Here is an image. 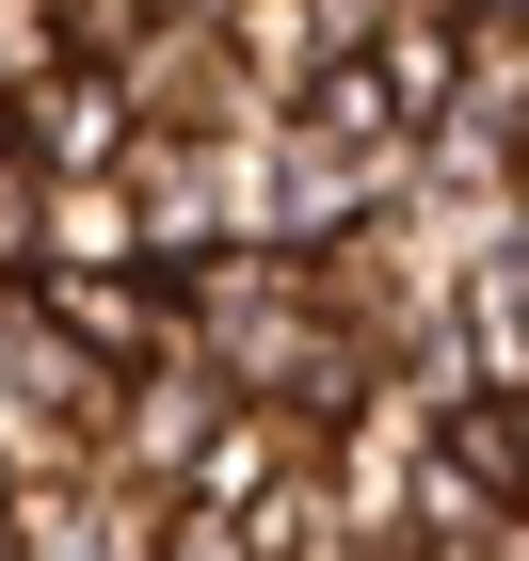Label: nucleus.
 <instances>
[{
	"instance_id": "obj_4",
	"label": "nucleus",
	"mask_w": 529,
	"mask_h": 561,
	"mask_svg": "<svg viewBox=\"0 0 529 561\" xmlns=\"http://www.w3.org/2000/svg\"><path fill=\"white\" fill-rule=\"evenodd\" d=\"M161 561H257V546H241V529H209V514H193V529H161Z\"/></svg>"
},
{
	"instance_id": "obj_2",
	"label": "nucleus",
	"mask_w": 529,
	"mask_h": 561,
	"mask_svg": "<svg viewBox=\"0 0 529 561\" xmlns=\"http://www.w3.org/2000/svg\"><path fill=\"white\" fill-rule=\"evenodd\" d=\"M113 113H129L113 81H48V96H33V161H113V145H129Z\"/></svg>"
},
{
	"instance_id": "obj_1",
	"label": "nucleus",
	"mask_w": 529,
	"mask_h": 561,
	"mask_svg": "<svg viewBox=\"0 0 529 561\" xmlns=\"http://www.w3.org/2000/svg\"><path fill=\"white\" fill-rule=\"evenodd\" d=\"M48 321H65L81 353H145V337H161V289H129V273H81V257H65V289H48Z\"/></svg>"
},
{
	"instance_id": "obj_3",
	"label": "nucleus",
	"mask_w": 529,
	"mask_h": 561,
	"mask_svg": "<svg viewBox=\"0 0 529 561\" xmlns=\"http://www.w3.org/2000/svg\"><path fill=\"white\" fill-rule=\"evenodd\" d=\"M434 81H449V48H434V33H386V96H401V113H417Z\"/></svg>"
},
{
	"instance_id": "obj_5",
	"label": "nucleus",
	"mask_w": 529,
	"mask_h": 561,
	"mask_svg": "<svg viewBox=\"0 0 529 561\" xmlns=\"http://www.w3.org/2000/svg\"><path fill=\"white\" fill-rule=\"evenodd\" d=\"M0 65H33V16H16V0H0Z\"/></svg>"
},
{
	"instance_id": "obj_6",
	"label": "nucleus",
	"mask_w": 529,
	"mask_h": 561,
	"mask_svg": "<svg viewBox=\"0 0 529 561\" xmlns=\"http://www.w3.org/2000/svg\"><path fill=\"white\" fill-rule=\"evenodd\" d=\"M514 16H529V0H514Z\"/></svg>"
}]
</instances>
